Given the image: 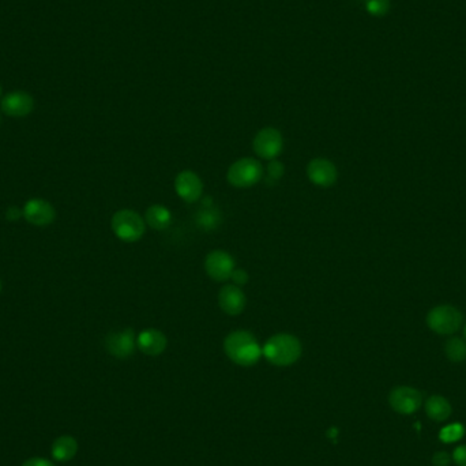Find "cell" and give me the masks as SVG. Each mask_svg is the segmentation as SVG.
<instances>
[{
	"label": "cell",
	"instance_id": "5",
	"mask_svg": "<svg viewBox=\"0 0 466 466\" xmlns=\"http://www.w3.org/2000/svg\"><path fill=\"white\" fill-rule=\"evenodd\" d=\"M264 176V167L255 158H240L228 170L229 185L237 188H247L257 185Z\"/></svg>",
	"mask_w": 466,
	"mask_h": 466
},
{
	"label": "cell",
	"instance_id": "9",
	"mask_svg": "<svg viewBox=\"0 0 466 466\" xmlns=\"http://www.w3.org/2000/svg\"><path fill=\"white\" fill-rule=\"evenodd\" d=\"M137 345V338L133 328H125L122 331H112L105 338V348L109 355L116 358H130Z\"/></svg>",
	"mask_w": 466,
	"mask_h": 466
},
{
	"label": "cell",
	"instance_id": "27",
	"mask_svg": "<svg viewBox=\"0 0 466 466\" xmlns=\"http://www.w3.org/2000/svg\"><path fill=\"white\" fill-rule=\"evenodd\" d=\"M22 216H24V212L19 207H16V206L9 207L7 212H6V218L9 221H18Z\"/></svg>",
	"mask_w": 466,
	"mask_h": 466
},
{
	"label": "cell",
	"instance_id": "25",
	"mask_svg": "<svg viewBox=\"0 0 466 466\" xmlns=\"http://www.w3.org/2000/svg\"><path fill=\"white\" fill-rule=\"evenodd\" d=\"M434 466H449L451 464V455L446 451H437L433 457Z\"/></svg>",
	"mask_w": 466,
	"mask_h": 466
},
{
	"label": "cell",
	"instance_id": "11",
	"mask_svg": "<svg viewBox=\"0 0 466 466\" xmlns=\"http://www.w3.org/2000/svg\"><path fill=\"white\" fill-rule=\"evenodd\" d=\"M22 212L25 219L36 227H47L53 222L56 216L53 206L40 198L29 200L25 203Z\"/></svg>",
	"mask_w": 466,
	"mask_h": 466
},
{
	"label": "cell",
	"instance_id": "12",
	"mask_svg": "<svg viewBox=\"0 0 466 466\" xmlns=\"http://www.w3.org/2000/svg\"><path fill=\"white\" fill-rule=\"evenodd\" d=\"M176 194L188 203L197 202L202 195L203 183L197 173L180 172L175 180Z\"/></svg>",
	"mask_w": 466,
	"mask_h": 466
},
{
	"label": "cell",
	"instance_id": "20",
	"mask_svg": "<svg viewBox=\"0 0 466 466\" xmlns=\"http://www.w3.org/2000/svg\"><path fill=\"white\" fill-rule=\"evenodd\" d=\"M445 355L452 363L466 361V340L460 337H451L445 343Z\"/></svg>",
	"mask_w": 466,
	"mask_h": 466
},
{
	"label": "cell",
	"instance_id": "29",
	"mask_svg": "<svg viewBox=\"0 0 466 466\" xmlns=\"http://www.w3.org/2000/svg\"><path fill=\"white\" fill-rule=\"evenodd\" d=\"M464 338L466 340V325L465 327H464Z\"/></svg>",
	"mask_w": 466,
	"mask_h": 466
},
{
	"label": "cell",
	"instance_id": "10",
	"mask_svg": "<svg viewBox=\"0 0 466 466\" xmlns=\"http://www.w3.org/2000/svg\"><path fill=\"white\" fill-rule=\"evenodd\" d=\"M307 176L315 186L331 187L338 177L336 165L326 158H314L307 165Z\"/></svg>",
	"mask_w": 466,
	"mask_h": 466
},
{
	"label": "cell",
	"instance_id": "31",
	"mask_svg": "<svg viewBox=\"0 0 466 466\" xmlns=\"http://www.w3.org/2000/svg\"><path fill=\"white\" fill-rule=\"evenodd\" d=\"M0 289H1V282H0Z\"/></svg>",
	"mask_w": 466,
	"mask_h": 466
},
{
	"label": "cell",
	"instance_id": "21",
	"mask_svg": "<svg viewBox=\"0 0 466 466\" xmlns=\"http://www.w3.org/2000/svg\"><path fill=\"white\" fill-rule=\"evenodd\" d=\"M464 434H465V427L461 423H452L450 425H446L445 428L440 430L439 439L443 443H454L462 439Z\"/></svg>",
	"mask_w": 466,
	"mask_h": 466
},
{
	"label": "cell",
	"instance_id": "2",
	"mask_svg": "<svg viewBox=\"0 0 466 466\" xmlns=\"http://www.w3.org/2000/svg\"><path fill=\"white\" fill-rule=\"evenodd\" d=\"M262 353L271 364L286 367L296 363L301 356V343L292 334H276L264 343Z\"/></svg>",
	"mask_w": 466,
	"mask_h": 466
},
{
	"label": "cell",
	"instance_id": "1",
	"mask_svg": "<svg viewBox=\"0 0 466 466\" xmlns=\"http://www.w3.org/2000/svg\"><path fill=\"white\" fill-rule=\"evenodd\" d=\"M224 351L234 364L249 367L258 363L262 356V349L257 338L246 330H237L227 336Z\"/></svg>",
	"mask_w": 466,
	"mask_h": 466
},
{
	"label": "cell",
	"instance_id": "19",
	"mask_svg": "<svg viewBox=\"0 0 466 466\" xmlns=\"http://www.w3.org/2000/svg\"><path fill=\"white\" fill-rule=\"evenodd\" d=\"M221 213L216 207L206 206L202 210H198L195 214V224L204 232L214 231L221 224Z\"/></svg>",
	"mask_w": 466,
	"mask_h": 466
},
{
	"label": "cell",
	"instance_id": "4",
	"mask_svg": "<svg viewBox=\"0 0 466 466\" xmlns=\"http://www.w3.org/2000/svg\"><path fill=\"white\" fill-rule=\"evenodd\" d=\"M110 227L115 236L122 242L135 243L145 233V219L137 212L123 209L113 214Z\"/></svg>",
	"mask_w": 466,
	"mask_h": 466
},
{
	"label": "cell",
	"instance_id": "16",
	"mask_svg": "<svg viewBox=\"0 0 466 466\" xmlns=\"http://www.w3.org/2000/svg\"><path fill=\"white\" fill-rule=\"evenodd\" d=\"M425 413L427 416L431 420H434L436 423H442L446 421L451 416L452 408H451L450 403L447 398L442 397V395H431L425 404Z\"/></svg>",
	"mask_w": 466,
	"mask_h": 466
},
{
	"label": "cell",
	"instance_id": "13",
	"mask_svg": "<svg viewBox=\"0 0 466 466\" xmlns=\"http://www.w3.org/2000/svg\"><path fill=\"white\" fill-rule=\"evenodd\" d=\"M1 110L13 118H25L34 108V101L31 94L25 92H13L3 97Z\"/></svg>",
	"mask_w": 466,
	"mask_h": 466
},
{
	"label": "cell",
	"instance_id": "18",
	"mask_svg": "<svg viewBox=\"0 0 466 466\" xmlns=\"http://www.w3.org/2000/svg\"><path fill=\"white\" fill-rule=\"evenodd\" d=\"M78 451L77 440L73 436L63 435L58 437L52 445V455L58 461H70L76 457Z\"/></svg>",
	"mask_w": 466,
	"mask_h": 466
},
{
	"label": "cell",
	"instance_id": "8",
	"mask_svg": "<svg viewBox=\"0 0 466 466\" xmlns=\"http://www.w3.org/2000/svg\"><path fill=\"white\" fill-rule=\"evenodd\" d=\"M204 269L210 279L222 282L231 279L234 270V261L227 251L216 249L206 257Z\"/></svg>",
	"mask_w": 466,
	"mask_h": 466
},
{
	"label": "cell",
	"instance_id": "17",
	"mask_svg": "<svg viewBox=\"0 0 466 466\" xmlns=\"http://www.w3.org/2000/svg\"><path fill=\"white\" fill-rule=\"evenodd\" d=\"M145 222L155 231H164L171 225V212L165 206L153 204L146 210Z\"/></svg>",
	"mask_w": 466,
	"mask_h": 466
},
{
	"label": "cell",
	"instance_id": "14",
	"mask_svg": "<svg viewBox=\"0 0 466 466\" xmlns=\"http://www.w3.org/2000/svg\"><path fill=\"white\" fill-rule=\"evenodd\" d=\"M219 309L228 315H239L246 307V295L236 285H227L218 294Z\"/></svg>",
	"mask_w": 466,
	"mask_h": 466
},
{
	"label": "cell",
	"instance_id": "6",
	"mask_svg": "<svg viewBox=\"0 0 466 466\" xmlns=\"http://www.w3.org/2000/svg\"><path fill=\"white\" fill-rule=\"evenodd\" d=\"M388 404L400 415H412L423 405V394L418 388L410 386H397L388 394Z\"/></svg>",
	"mask_w": 466,
	"mask_h": 466
},
{
	"label": "cell",
	"instance_id": "24",
	"mask_svg": "<svg viewBox=\"0 0 466 466\" xmlns=\"http://www.w3.org/2000/svg\"><path fill=\"white\" fill-rule=\"evenodd\" d=\"M451 458H452V461L455 462V465L466 466V445H462V446L455 447L454 451H452Z\"/></svg>",
	"mask_w": 466,
	"mask_h": 466
},
{
	"label": "cell",
	"instance_id": "15",
	"mask_svg": "<svg viewBox=\"0 0 466 466\" xmlns=\"http://www.w3.org/2000/svg\"><path fill=\"white\" fill-rule=\"evenodd\" d=\"M168 345L167 337L164 333L155 328H147L140 333L137 337V346L145 355L149 356H158L161 355Z\"/></svg>",
	"mask_w": 466,
	"mask_h": 466
},
{
	"label": "cell",
	"instance_id": "3",
	"mask_svg": "<svg viewBox=\"0 0 466 466\" xmlns=\"http://www.w3.org/2000/svg\"><path fill=\"white\" fill-rule=\"evenodd\" d=\"M427 326L439 336H452L462 326L464 315L457 307L442 304L431 309L425 318Z\"/></svg>",
	"mask_w": 466,
	"mask_h": 466
},
{
	"label": "cell",
	"instance_id": "23",
	"mask_svg": "<svg viewBox=\"0 0 466 466\" xmlns=\"http://www.w3.org/2000/svg\"><path fill=\"white\" fill-rule=\"evenodd\" d=\"M267 175H269L267 179H270V180H273V182L280 180L281 177H282V175H284V165L281 164L280 161L271 160V162H270L269 167H267Z\"/></svg>",
	"mask_w": 466,
	"mask_h": 466
},
{
	"label": "cell",
	"instance_id": "22",
	"mask_svg": "<svg viewBox=\"0 0 466 466\" xmlns=\"http://www.w3.org/2000/svg\"><path fill=\"white\" fill-rule=\"evenodd\" d=\"M364 4L373 16H385L390 11V0H364Z\"/></svg>",
	"mask_w": 466,
	"mask_h": 466
},
{
	"label": "cell",
	"instance_id": "30",
	"mask_svg": "<svg viewBox=\"0 0 466 466\" xmlns=\"http://www.w3.org/2000/svg\"><path fill=\"white\" fill-rule=\"evenodd\" d=\"M0 95H1V86H0Z\"/></svg>",
	"mask_w": 466,
	"mask_h": 466
},
{
	"label": "cell",
	"instance_id": "7",
	"mask_svg": "<svg viewBox=\"0 0 466 466\" xmlns=\"http://www.w3.org/2000/svg\"><path fill=\"white\" fill-rule=\"evenodd\" d=\"M282 135L280 131L273 127H266L261 130L252 142V149L255 155L264 160H274L282 152Z\"/></svg>",
	"mask_w": 466,
	"mask_h": 466
},
{
	"label": "cell",
	"instance_id": "26",
	"mask_svg": "<svg viewBox=\"0 0 466 466\" xmlns=\"http://www.w3.org/2000/svg\"><path fill=\"white\" fill-rule=\"evenodd\" d=\"M231 279H232L233 282L236 284V286H237V285H244V284L249 282V274H247V271H244L243 269H234V270H233L232 276H231Z\"/></svg>",
	"mask_w": 466,
	"mask_h": 466
},
{
	"label": "cell",
	"instance_id": "28",
	"mask_svg": "<svg viewBox=\"0 0 466 466\" xmlns=\"http://www.w3.org/2000/svg\"><path fill=\"white\" fill-rule=\"evenodd\" d=\"M22 466H55L53 465V462H51V461H48V460H44V458H31V460H28V461H25L24 462V465Z\"/></svg>",
	"mask_w": 466,
	"mask_h": 466
}]
</instances>
